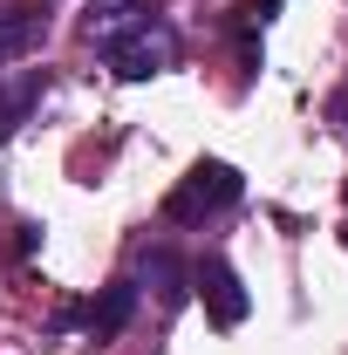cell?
Returning a JSON list of instances; mask_svg holds the SVG:
<instances>
[{"mask_svg": "<svg viewBox=\"0 0 348 355\" xmlns=\"http://www.w3.org/2000/svg\"><path fill=\"white\" fill-rule=\"evenodd\" d=\"M239 191H246V178L232 171V164H218V157H205V164H191V178L164 198V212H171L177 225H198V219H212V212H225V205H239Z\"/></svg>", "mask_w": 348, "mask_h": 355, "instance_id": "7a4b0ae2", "label": "cell"}, {"mask_svg": "<svg viewBox=\"0 0 348 355\" xmlns=\"http://www.w3.org/2000/svg\"><path fill=\"white\" fill-rule=\"evenodd\" d=\"M143 280L164 294V308H177V301H184V287H191V266H177L171 246H150V253H143Z\"/></svg>", "mask_w": 348, "mask_h": 355, "instance_id": "ba28073f", "label": "cell"}, {"mask_svg": "<svg viewBox=\"0 0 348 355\" xmlns=\"http://www.w3.org/2000/svg\"><path fill=\"white\" fill-rule=\"evenodd\" d=\"M342 239H348V232H342Z\"/></svg>", "mask_w": 348, "mask_h": 355, "instance_id": "8fae6325", "label": "cell"}, {"mask_svg": "<svg viewBox=\"0 0 348 355\" xmlns=\"http://www.w3.org/2000/svg\"><path fill=\"white\" fill-rule=\"evenodd\" d=\"M130 314H137V287H130V280H116V287H103V301L69 308L62 321H82L96 342H110V335H123V328H130Z\"/></svg>", "mask_w": 348, "mask_h": 355, "instance_id": "277c9868", "label": "cell"}, {"mask_svg": "<svg viewBox=\"0 0 348 355\" xmlns=\"http://www.w3.org/2000/svg\"><path fill=\"white\" fill-rule=\"evenodd\" d=\"M42 69H28V76H14V83H0V144H7V137L21 130V123H28V110H35V103H42Z\"/></svg>", "mask_w": 348, "mask_h": 355, "instance_id": "52a82bcc", "label": "cell"}, {"mask_svg": "<svg viewBox=\"0 0 348 355\" xmlns=\"http://www.w3.org/2000/svg\"><path fill=\"white\" fill-rule=\"evenodd\" d=\"M273 7H280V0H239L232 21H239V28H260V21H273Z\"/></svg>", "mask_w": 348, "mask_h": 355, "instance_id": "9c48e42d", "label": "cell"}, {"mask_svg": "<svg viewBox=\"0 0 348 355\" xmlns=\"http://www.w3.org/2000/svg\"><path fill=\"white\" fill-rule=\"evenodd\" d=\"M42 35H48V14H42V7H7V14H0V69L21 62L28 48H42Z\"/></svg>", "mask_w": 348, "mask_h": 355, "instance_id": "8992f818", "label": "cell"}, {"mask_svg": "<svg viewBox=\"0 0 348 355\" xmlns=\"http://www.w3.org/2000/svg\"><path fill=\"white\" fill-rule=\"evenodd\" d=\"M150 14H157V0H89V42H96V55L116 35H130L137 21H150Z\"/></svg>", "mask_w": 348, "mask_h": 355, "instance_id": "5b68a950", "label": "cell"}, {"mask_svg": "<svg viewBox=\"0 0 348 355\" xmlns=\"http://www.w3.org/2000/svg\"><path fill=\"white\" fill-rule=\"evenodd\" d=\"M328 116H335V123H342V130H348V89H342V96H335V110H328Z\"/></svg>", "mask_w": 348, "mask_h": 355, "instance_id": "30bf717a", "label": "cell"}, {"mask_svg": "<svg viewBox=\"0 0 348 355\" xmlns=\"http://www.w3.org/2000/svg\"><path fill=\"white\" fill-rule=\"evenodd\" d=\"M191 287H198V301H205V314H212L218 328H239V321L253 314V294L239 287V273L218 260V253L191 260Z\"/></svg>", "mask_w": 348, "mask_h": 355, "instance_id": "3957f363", "label": "cell"}, {"mask_svg": "<svg viewBox=\"0 0 348 355\" xmlns=\"http://www.w3.org/2000/svg\"><path fill=\"white\" fill-rule=\"evenodd\" d=\"M103 62L123 76V83H150V76H164L177 62V35L164 14H150V21H137L130 35H116V42L103 48Z\"/></svg>", "mask_w": 348, "mask_h": 355, "instance_id": "6da1fadb", "label": "cell"}]
</instances>
